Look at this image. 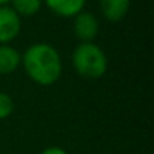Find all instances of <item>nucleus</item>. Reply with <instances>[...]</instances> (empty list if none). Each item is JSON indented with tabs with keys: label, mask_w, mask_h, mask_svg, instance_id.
<instances>
[{
	"label": "nucleus",
	"mask_w": 154,
	"mask_h": 154,
	"mask_svg": "<svg viewBox=\"0 0 154 154\" xmlns=\"http://www.w3.org/2000/svg\"><path fill=\"white\" fill-rule=\"evenodd\" d=\"M21 66L29 79L39 86H51L62 75V57L47 42H35L21 54Z\"/></svg>",
	"instance_id": "f257e3e1"
},
{
	"label": "nucleus",
	"mask_w": 154,
	"mask_h": 154,
	"mask_svg": "<svg viewBox=\"0 0 154 154\" xmlns=\"http://www.w3.org/2000/svg\"><path fill=\"white\" fill-rule=\"evenodd\" d=\"M74 71L83 79L95 80L107 71L109 62L104 50L95 42H79L71 54Z\"/></svg>",
	"instance_id": "f03ea898"
},
{
	"label": "nucleus",
	"mask_w": 154,
	"mask_h": 154,
	"mask_svg": "<svg viewBox=\"0 0 154 154\" xmlns=\"http://www.w3.org/2000/svg\"><path fill=\"white\" fill-rule=\"evenodd\" d=\"M72 30L75 38L80 42H94L100 32V23L92 12L82 11L75 17H72Z\"/></svg>",
	"instance_id": "7ed1b4c3"
},
{
	"label": "nucleus",
	"mask_w": 154,
	"mask_h": 154,
	"mask_svg": "<svg viewBox=\"0 0 154 154\" xmlns=\"http://www.w3.org/2000/svg\"><path fill=\"white\" fill-rule=\"evenodd\" d=\"M21 32V18L9 6H0V44H11Z\"/></svg>",
	"instance_id": "20e7f679"
},
{
	"label": "nucleus",
	"mask_w": 154,
	"mask_h": 154,
	"mask_svg": "<svg viewBox=\"0 0 154 154\" xmlns=\"http://www.w3.org/2000/svg\"><path fill=\"white\" fill-rule=\"evenodd\" d=\"M42 3L57 17L69 18L83 11L86 0H42Z\"/></svg>",
	"instance_id": "39448f33"
},
{
	"label": "nucleus",
	"mask_w": 154,
	"mask_h": 154,
	"mask_svg": "<svg viewBox=\"0 0 154 154\" xmlns=\"http://www.w3.org/2000/svg\"><path fill=\"white\" fill-rule=\"evenodd\" d=\"M21 66V53L11 44H0V75L15 72Z\"/></svg>",
	"instance_id": "423d86ee"
},
{
	"label": "nucleus",
	"mask_w": 154,
	"mask_h": 154,
	"mask_svg": "<svg viewBox=\"0 0 154 154\" xmlns=\"http://www.w3.org/2000/svg\"><path fill=\"white\" fill-rule=\"evenodd\" d=\"M130 9V0H100V11L101 15L110 21H121Z\"/></svg>",
	"instance_id": "0eeeda50"
},
{
	"label": "nucleus",
	"mask_w": 154,
	"mask_h": 154,
	"mask_svg": "<svg viewBox=\"0 0 154 154\" xmlns=\"http://www.w3.org/2000/svg\"><path fill=\"white\" fill-rule=\"evenodd\" d=\"M9 3L20 18L36 15L44 5L42 0H9Z\"/></svg>",
	"instance_id": "6e6552de"
},
{
	"label": "nucleus",
	"mask_w": 154,
	"mask_h": 154,
	"mask_svg": "<svg viewBox=\"0 0 154 154\" xmlns=\"http://www.w3.org/2000/svg\"><path fill=\"white\" fill-rule=\"evenodd\" d=\"M14 112V100L8 92L0 91V121L6 119Z\"/></svg>",
	"instance_id": "1a4fd4ad"
},
{
	"label": "nucleus",
	"mask_w": 154,
	"mask_h": 154,
	"mask_svg": "<svg viewBox=\"0 0 154 154\" xmlns=\"http://www.w3.org/2000/svg\"><path fill=\"white\" fill-rule=\"evenodd\" d=\"M39 154H68V151L62 146H47Z\"/></svg>",
	"instance_id": "9d476101"
},
{
	"label": "nucleus",
	"mask_w": 154,
	"mask_h": 154,
	"mask_svg": "<svg viewBox=\"0 0 154 154\" xmlns=\"http://www.w3.org/2000/svg\"><path fill=\"white\" fill-rule=\"evenodd\" d=\"M8 3H9V0H0V6H5Z\"/></svg>",
	"instance_id": "9b49d317"
}]
</instances>
